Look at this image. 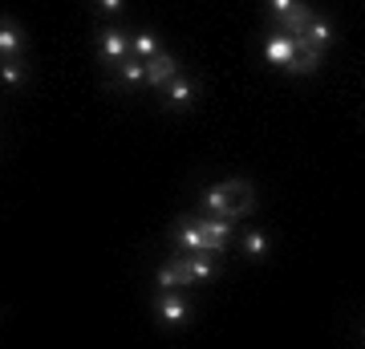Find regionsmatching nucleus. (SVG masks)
Returning <instances> with one entry per match:
<instances>
[{"label":"nucleus","instance_id":"obj_10","mask_svg":"<svg viewBox=\"0 0 365 349\" xmlns=\"http://www.w3.org/2000/svg\"><path fill=\"white\" fill-rule=\"evenodd\" d=\"M29 41H25V25L16 21V16L0 13V61H9V57H25Z\"/></svg>","mask_w":365,"mask_h":349},{"label":"nucleus","instance_id":"obj_16","mask_svg":"<svg viewBox=\"0 0 365 349\" xmlns=\"http://www.w3.org/2000/svg\"><path fill=\"white\" fill-rule=\"evenodd\" d=\"M163 49V37H158L155 29H130V57H138V61H150L155 53Z\"/></svg>","mask_w":365,"mask_h":349},{"label":"nucleus","instance_id":"obj_17","mask_svg":"<svg viewBox=\"0 0 365 349\" xmlns=\"http://www.w3.org/2000/svg\"><path fill=\"white\" fill-rule=\"evenodd\" d=\"M155 288H187V293H191V285H187L182 268L175 264V256H167V260L155 268Z\"/></svg>","mask_w":365,"mask_h":349},{"label":"nucleus","instance_id":"obj_4","mask_svg":"<svg viewBox=\"0 0 365 349\" xmlns=\"http://www.w3.org/2000/svg\"><path fill=\"white\" fill-rule=\"evenodd\" d=\"M170 244H175V252H220V256L227 252L223 240H215V236H207L199 228L195 216H179L170 223Z\"/></svg>","mask_w":365,"mask_h":349},{"label":"nucleus","instance_id":"obj_1","mask_svg":"<svg viewBox=\"0 0 365 349\" xmlns=\"http://www.w3.org/2000/svg\"><path fill=\"white\" fill-rule=\"evenodd\" d=\"M195 211H207V216H220V220L244 223L256 211V187L248 179H223L203 187L195 199Z\"/></svg>","mask_w":365,"mask_h":349},{"label":"nucleus","instance_id":"obj_12","mask_svg":"<svg viewBox=\"0 0 365 349\" xmlns=\"http://www.w3.org/2000/svg\"><path fill=\"white\" fill-rule=\"evenodd\" d=\"M240 252L252 264H264V260H272V236L264 232V228H244L240 232Z\"/></svg>","mask_w":365,"mask_h":349},{"label":"nucleus","instance_id":"obj_9","mask_svg":"<svg viewBox=\"0 0 365 349\" xmlns=\"http://www.w3.org/2000/svg\"><path fill=\"white\" fill-rule=\"evenodd\" d=\"M321 65H325V53L304 45V37H292V61L284 69L288 78H313V74H321Z\"/></svg>","mask_w":365,"mask_h":349},{"label":"nucleus","instance_id":"obj_3","mask_svg":"<svg viewBox=\"0 0 365 349\" xmlns=\"http://www.w3.org/2000/svg\"><path fill=\"white\" fill-rule=\"evenodd\" d=\"M158 106L167 110V114H187V110H195L199 98H203V78H191V74H175L170 81H163L155 90Z\"/></svg>","mask_w":365,"mask_h":349},{"label":"nucleus","instance_id":"obj_14","mask_svg":"<svg viewBox=\"0 0 365 349\" xmlns=\"http://www.w3.org/2000/svg\"><path fill=\"white\" fill-rule=\"evenodd\" d=\"M33 81V65L29 57H9V61H0V86L9 93H21Z\"/></svg>","mask_w":365,"mask_h":349},{"label":"nucleus","instance_id":"obj_6","mask_svg":"<svg viewBox=\"0 0 365 349\" xmlns=\"http://www.w3.org/2000/svg\"><path fill=\"white\" fill-rule=\"evenodd\" d=\"M175 264L182 268V276H187L191 288L211 285L220 276V252H175Z\"/></svg>","mask_w":365,"mask_h":349},{"label":"nucleus","instance_id":"obj_18","mask_svg":"<svg viewBox=\"0 0 365 349\" xmlns=\"http://www.w3.org/2000/svg\"><path fill=\"white\" fill-rule=\"evenodd\" d=\"M292 4H297V0H264V21H268V29H272L276 21L292 9Z\"/></svg>","mask_w":365,"mask_h":349},{"label":"nucleus","instance_id":"obj_19","mask_svg":"<svg viewBox=\"0 0 365 349\" xmlns=\"http://www.w3.org/2000/svg\"><path fill=\"white\" fill-rule=\"evenodd\" d=\"M93 9H98V16H110L114 21V16L126 13V0H93Z\"/></svg>","mask_w":365,"mask_h":349},{"label":"nucleus","instance_id":"obj_8","mask_svg":"<svg viewBox=\"0 0 365 349\" xmlns=\"http://www.w3.org/2000/svg\"><path fill=\"white\" fill-rule=\"evenodd\" d=\"M175 74H182V57H179L175 49H167V45H163V49H158L150 61H146V81H143V90L155 93L158 86H163V81H170Z\"/></svg>","mask_w":365,"mask_h":349},{"label":"nucleus","instance_id":"obj_2","mask_svg":"<svg viewBox=\"0 0 365 349\" xmlns=\"http://www.w3.org/2000/svg\"><path fill=\"white\" fill-rule=\"evenodd\" d=\"M150 313H155V321L163 325V329L179 333V329H187L195 305L187 297V288H155V293H150Z\"/></svg>","mask_w":365,"mask_h":349},{"label":"nucleus","instance_id":"obj_11","mask_svg":"<svg viewBox=\"0 0 365 349\" xmlns=\"http://www.w3.org/2000/svg\"><path fill=\"white\" fill-rule=\"evenodd\" d=\"M288 61H292V37H288V33L268 29V37H264V65H268V69H276V74H284Z\"/></svg>","mask_w":365,"mask_h":349},{"label":"nucleus","instance_id":"obj_5","mask_svg":"<svg viewBox=\"0 0 365 349\" xmlns=\"http://www.w3.org/2000/svg\"><path fill=\"white\" fill-rule=\"evenodd\" d=\"M93 57H98V65H102V74L114 69L122 57H130V29L102 25L98 33H93Z\"/></svg>","mask_w":365,"mask_h":349},{"label":"nucleus","instance_id":"obj_15","mask_svg":"<svg viewBox=\"0 0 365 349\" xmlns=\"http://www.w3.org/2000/svg\"><path fill=\"white\" fill-rule=\"evenodd\" d=\"M313 13H317V9L309 4V0H297V4H292V9H288L272 29H276V33H288V37H300V33L309 29V21H313Z\"/></svg>","mask_w":365,"mask_h":349},{"label":"nucleus","instance_id":"obj_7","mask_svg":"<svg viewBox=\"0 0 365 349\" xmlns=\"http://www.w3.org/2000/svg\"><path fill=\"white\" fill-rule=\"evenodd\" d=\"M146 81V61L138 57H122L114 69H106V90L110 93H138Z\"/></svg>","mask_w":365,"mask_h":349},{"label":"nucleus","instance_id":"obj_13","mask_svg":"<svg viewBox=\"0 0 365 349\" xmlns=\"http://www.w3.org/2000/svg\"><path fill=\"white\" fill-rule=\"evenodd\" d=\"M300 37H304V45H313L317 53H329L333 45H337V25H333L329 16L313 13V21H309V29H304Z\"/></svg>","mask_w":365,"mask_h":349}]
</instances>
